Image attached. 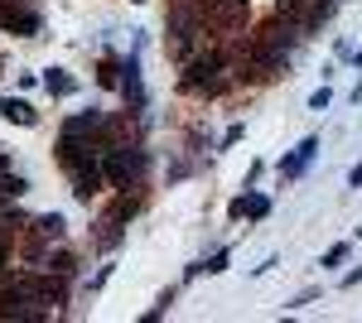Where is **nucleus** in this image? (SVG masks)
Here are the masks:
<instances>
[{
	"mask_svg": "<svg viewBox=\"0 0 362 323\" xmlns=\"http://www.w3.org/2000/svg\"><path fill=\"white\" fill-rule=\"evenodd\" d=\"M140 169H145V155L140 150H107V174H112L116 184L140 179Z\"/></svg>",
	"mask_w": 362,
	"mask_h": 323,
	"instance_id": "1",
	"label": "nucleus"
},
{
	"mask_svg": "<svg viewBox=\"0 0 362 323\" xmlns=\"http://www.w3.org/2000/svg\"><path fill=\"white\" fill-rule=\"evenodd\" d=\"M314 150H319V135H305V140H300V150H295L290 160H280V174H285V179H295V174H305V164L314 160Z\"/></svg>",
	"mask_w": 362,
	"mask_h": 323,
	"instance_id": "2",
	"label": "nucleus"
},
{
	"mask_svg": "<svg viewBox=\"0 0 362 323\" xmlns=\"http://www.w3.org/2000/svg\"><path fill=\"white\" fill-rule=\"evenodd\" d=\"M126 78H121V87H126V97H131V107H145V87H140V63L136 58H126V68H121Z\"/></svg>",
	"mask_w": 362,
	"mask_h": 323,
	"instance_id": "3",
	"label": "nucleus"
},
{
	"mask_svg": "<svg viewBox=\"0 0 362 323\" xmlns=\"http://www.w3.org/2000/svg\"><path fill=\"white\" fill-rule=\"evenodd\" d=\"M266 213H271V198H261V193H242L232 203V217H266Z\"/></svg>",
	"mask_w": 362,
	"mask_h": 323,
	"instance_id": "4",
	"label": "nucleus"
},
{
	"mask_svg": "<svg viewBox=\"0 0 362 323\" xmlns=\"http://www.w3.org/2000/svg\"><path fill=\"white\" fill-rule=\"evenodd\" d=\"M0 116H5V121H20V126H34V121H39L34 107H29V102H15V97H5V102H0Z\"/></svg>",
	"mask_w": 362,
	"mask_h": 323,
	"instance_id": "5",
	"label": "nucleus"
},
{
	"mask_svg": "<svg viewBox=\"0 0 362 323\" xmlns=\"http://www.w3.org/2000/svg\"><path fill=\"white\" fill-rule=\"evenodd\" d=\"M44 87H49L54 97H73V92H78V82L68 78L63 68H49V73H44Z\"/></svg>",
	"mask_w": 362,
	"mask_h": 323,
	"instance_id": "6",
	"label": "nucleus"
},
{
	"mask_svg": "<svg viewBox=\"0 0 362 323\" xmlns=\"http://www.w3.org/2000/svg\"><path fill=\"white\" fill-rule=\"evenodd\" d=\"M34 227H39V237H54V242H58V237H63V217H58V213L39 217V222H34Z\"/></svg>",
	"mask_w": 362,
	"mask_h": 323,
	"instance_id": "7",
	"label": "nucleus"
},
{
	"mask_svg": "<svg viewBox=\"0 0 362 323\" xmlns=\"http://www.w3.org/2000/svg\"><path fill=\"white\" fill-rule=\"evenodd\" d=\"M343 261H348V242L329 246V256H324V266H343Z\"/></svg>",
	"mask_w": 362,
	"mask_h": 323,
	"instance_id": "8",
	"label": "nucleus"
},
{
	"mask_svg": "<svg viewBox=\"0 0 362 323\" xmlns=\"http://www.w3.org/2000/svg\"><path fill=\"white\" fill-rule=\"evenodd\" d=\"M329 102H334V92H329V87H319V92L309 97V107H314V111H329Z\"/></svg>",
	"mask_w": 362,
	"mask_h": 323,
	"instance_id": "9",
	"label": "nucleus"
},
{
	"mask_svg": "<svg viewBox=\"0 0 362 323\" xmlns=\"http://www.w3.org/2000/svg\"><path fill=\"white\" fill-rule=\"evenodd\" d=\"M348 184H353V189H362V164L353 169V174H348Z\"/></svg>",
	"mask_w": 362,
	"mask_h": 323,
	"instance_id": "10",
	"label": "nucleus"
},
{
	"mask_svg": "<svg viewBox=\"0 0 362 323\" xmlns=\"http://www.w3.org/2000/svg\"><path fill=\"white\" fill-rule=\"evenodd\" d=\"M0 266H5V242H0Z\"/></svg>",
	"mask_w": 362,
	"mask_h": 323,
	"instance_id": "11",
	"label": "nucleus"
},
{
	"mask_svg": "<svg viewBox=\"0 0 362 323\" xmlns=\"http://www.w3.org/2000/svg\"><path fill=\"white\" fill-rule=\"evenodd\" d=\"M0 25H5V5H0Z\"/></svg>",
	"mask_w": 362,
	"mask_h": 323,
	"instance_id": "12",
	"label": "nucleus"
}]
</instances>
